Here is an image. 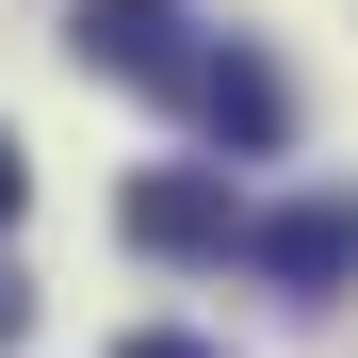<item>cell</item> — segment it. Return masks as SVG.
<instances>
[{"label": "cell", "instance_id": "6da1fadb", "mask_svg": "<svg viewBox=\"0 0 358 358\" xmlns=\"http://www.w3.org/2000/svg\"><path fill=\"white\" fill-rule=\"evenodd\" d=\"M66 49H82L98 82H131V98H196V66H212L179 0H82V17H66Z\"/></svg>", "mask_w": 358, "mask_h": 358}, {"label": "cell", "instance_id": "7a4b0ae2", "mask_svg": "<svg viewBox=\"0 0 358 358\" xmlns=\"http://www.w3.org/2000/svg\"><path fill=\"white\" fill-rule=\"evenodd\" d=\"M245 261L277 293H342L358 277V196H293V212H245Z\"/></svg>", "mask_w": 358, "mask_h": 358}, {"label": "cell", "instance_id": "3957f363", "mask_svg": "<svg viewBox=\"0 0 358 358\" xmlns=\"http://www.w3.org/2000/svg\"><path fill=\"white\" fill-rule=\"evenodd\" d=\"M131 245L147 261H212V245H245V196L212 163H163V179H131Z\"/></svg>", "mask_w": 358, "mask_h": 358}, {"label": "cell", "instance_id": "277c9868", "mask_svg": "<svg viewBox=\"0 0 358 358\" xmlns=\"http://www.w3.org/2000/svg\"><path fill=\"white\" fill-rule=\"evenodd\" d=\"M179 114H196V131H212L228 163H261V147L293 131V82L261 66V49H212V66H196V98H179Z\"/></svg>", "mask_w": 358, "mask_h": 358}, {"label": "cell", "instance_id": "5b68a950", "mask_svg": "<svg viewBox=\"0 0 358 358\" xmlns=\"http://www.w3.org/2000/svg\"><path fill=\"white\" fill-rule=\"evenodd\" d=\"M17 196H33V163H17V131H0V228H17Z\"/></svg>", "mask_w": 358, "mask_h": 358}, {"label": "cell", "instance_id": "8992f818", "mask_svg": "<svg viewBox=\"0 0 358 358\" xmlns=\"http://www.w3.org/2000/svg\"><path fill=\"white\" fill-rule=\"evenodd\" d=\"M114 358H212V342H179V326H147V342H114Z\"/></svg>", "mask_w": 358, "mask_h": 358}, {"label": "cell", "instance_id": "52a82bcc", "mask_svg": "<svg viewBox=\"0 0 358 358\" xmlns=\"http://www.w3.org/2000/svg\"><path fill=\"white\" fill-rule=\"evenodd\" d=\"M17 326H33V293H17V261H0V342H17Z\"/></svg>", "mask_w": 358, "mask_h": 358}]
</instances>
